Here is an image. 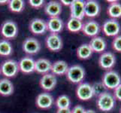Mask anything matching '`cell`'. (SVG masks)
Here are the masks:
<instances>
[{
	"instance_id": "obj_1",
	"label": "cell",
	"mask_w": 121,
	"mask_h": 113,
	"mask_svg": "<svg viewBox=\"0 0 121 113\" xmlns=\"http://www.w3.org/2000/svg\"><path fill=\"white\" fill-rule=\"evenodd\" d=\"M115 100L113 94L108 91H105L97 97L96 104L99 110L108 112L114 108L116 104Z\"/></svg>"
},
{
	"instance_id": "obj_2",
	"label": "cell",
	"mask_w": 121,
	"mask_h": 113,
	"mask_svg": "<svg viewBox=\"0 0 121 113\" xmlns=\"http://www.w3.org/2000/svg\"><path fill=\"white\" fill-rule=\"evenodd\" d=\"M102 82L107 89L114 90L121 84V77L114 70H108L104 73Z\"/></svg>"
},
{
	"instance_id": "obj_3",
	"label": "cell",
	"mask_w": 121,
	"mask_h": 113,
	"mask_svg": "<svg viewBox=\"0 0 121 113\" xmlns=\"http://www.w3.org/2000/svg\"><path fill=\"white\" fill-rule=\"evenodd\" d=\"M65 75L69 81L79 85L85 78V70L80 65H73L69 67Z\"/></svg>"
},
{
	"instance_id": "obj_4",
	"label": "cell",
	"mask_w": 121,
	"mask_h": 113,
	"mask_svg": "<svg viewBox=\"0 0 121 113\" xmlns=\"http://www.w3.org/2000/svg\"><path fill=\"white\" fill-rule=\"evenodd\" d=\"M19 69L18 63L14 60H7L4 61L0 66V72L8 78H13L17 75Z\"/></svg>"
},
{
	"instance_id": "obj_5",
	"label": "cell",
	"mask_w": 121,
	"mask_h": 113,
	"mask_svg": "<svg viewBox=\"0 0 121 113\" xmlns=\"http://www.w3.org/2000/svg\"><path fill=\"white\" fill-rule=\"evenodd\" d=\"M1 33L5 39H12L17 36L18 27L13 20H6L1 26Z\"/></svg>"
},
{
	"instance_id": "obj_6",
	"label": "cell",
	"mask_w": 121,
	"mask_h": 113,
	"mask_svg": "<svg viewBox=\"0 0 121 113\" xmlns=\"http://www.w3.org/2000/svg\"><path fill=\"white\" fill-rule=\"evenodd\" d=\"M102 31L107 36L115 37L118 36L120 32V25L115 19L107 20L102 25Z\"/></svg>"
},
{
	"instance_id": "obj_7",
	"label": "cell",
	"mask_w": 121,
	"mask_h": 113,
	"mask_svg": "<svg viewBox=\"0 0 121 113\" xmlns=\"http://www.w3.org/2000/svg\"><path fill=\"white\" fill-rule=\"evenodd\" d=\"M76 95L79 99L83 100V101L90 100L94 96L92 85L86 82L79 84L76 88Z\"/></svg>"
},
{
	"instance_id": "obj_8",
	"label": "cell",
	"mask_w": 121,
	"mask_h": 113,
	"mask_svg": "<svg viewBox=\"0 0 121 113\" xmlns=\"http://www.w3.org/2000/svg\"><path fill=\"white\" fill-rule=\"evenodd\" d=\"M84 5L85 2L82 0H73L70 5L71 18L82 20L84 18Z\"/></svg>"
},
{
	"instance_id": "obj_9",
	"label": "cell",
	"mask_w": 121,
	"mask_h": 113,
	"mask_svg": "<svg viewBox=\"0 0 121 113\" xmlns=\"http://www.w3.org/2000/svg\"><path fill=\"white\" fill-rule=\"evenodd\" d=\"M22 48L23 51L26 54L33 55V54H38L40 51L41 44L35 38L29 37L23 41Z\"/></svg>"
},
{
	"instance_id": "obj_10",
	"label": "cell",
	"mask_w": 121,
	"mask_h": 113,
	"mask_svg": "<svg viewBox=\"0 0 121 113\" xmlns=\"http://www.w3.org/2000/svg\"><path fill=\"white\" fill-rule=\"evenodd\" d=\"M116 63V57L114 54L110 52H103L99 57V65L103 69L111 70L114 67Z\"/></svg>"
},
{
	"instance_id": "obj_11",
	"label": "cell",
	"mask_w": 121,
	"mask_h": 113,
	"mask_svg": "<svg viewBox=\"0 0 121 113\" xmlns=\"http://www.w3.org/2000/svg\"><path fill=\"white\" fill-rule=\"evenodd\" d=\"M46 47L51 51H59L62 48V40L59 34L51 33L46 38Z\"/></svg>"
},
{
	"instance_id": "obj_12",
	"label": "cell",
	"mask_w": 121,
	"mask_h": 113,
	"mask_svg": "<svg viewBox=\"0 0 121 113\" xmlns=\"http://www.w3.org/2000/svg\"><path fill=\"white\" fill-rule=\"evenodd\" d=\"M30 30L34 35H43L48 31L47 22L40 18H35L30 23Z\"/></svg>"
},
{
	"instance_id": "obj_13",
	"label": "cell",
	"mask_w": 121,
	"mask_h": 113,
	"mask_svg": "<svg viewBox=\"0 0 121 113\" xmlns=\"http://www.w3.org/2000/svg\"><path fill=\"white\" fill-rule=\"evenodd\" d=\"M56 77L52 73H47L42 75L39 81L41 87L44 90L51 91L55 88L56 85Z\"/></svg>"
},
{
	"instance_id": "obj_14",
	"label": "cell",
	"mask_w": 121,
	"mask_h": 113,
	"mask_svg": "<svg viewBox=\"0 0 121 113\" xmlns=\"http://www.w3.org/2000/svg\"><path fill=\"white\" fill-rule=\"evenodd\" d=\"M54 103V99L52 96L47 93V92H44L37 96L35 99L36 106L42 109H48L50 108Z\"/></svg>"
},
{
	"instance_id": "obj_15",
	"label": "cell",
	"mask_w": 121,
	"mask_h": 113,
	"mask_svg": "<svg viewBox=\"0 0 121 113\" xmlns=\"http://www.w3.org/2000/svg\"><path fill=\"white\" fill-rule=\"evenodd\" d=\"M81 31L86 36L93 38L98 36L99 33L100 32V26L95 20H89V21L83 23Z\"/></svg>"
},
{
	"instance_id": "obj_16",
	"label": "cell",
	"mask_w": 121,
	"mask_h": 113,
	"mask_svg": "<svg viewBox=\"0 0 121 113\" xmlns=\"http://www.w3.org/2000/svg\"><path fill=\"white\" fill-rule=\"evenodd\" d=\"M100 13V5L98 2L94 0H88L85 2L84 14L88 18H93L97 17Z\"/></svg>"
},
{
	"instance_id": "obj_17",
	"label": "cell",
	"mask_w": 121,
	"mask_h": 113,
	"mask_svg": "<svg viewBox=\"0 0 121 113\" xmlns=\"http://www.w3.org/2000/svg\"><path fill=\"white\" fill-rule=\"evenodd\" d=\"M44 12L50 18H58L62 12L61 3L56 1H51L44 6Z\"/></svg>"
},
{
	"instance_id": "obj_18",
	"label": "cell",
	"mask_w": 121,
	"mask_h": 113,
	"mask_svg": "<svg viewBox=\"0 0 121 113\" xmlns=\"http://www.w3.org/2000/svg\"><path fill=\"white\" fill-rule=\"evenodd\" d=\"M35 61L30 57H24L18 63L20 71L24 74H30L35 72Z\"/></svg>"
},
{
	"instance_id": "obj_19",
	"label": "cell",
	"mask_w": 121,
	"mask_h": 113,
	"mask_svg": "<svg viewBox=\"0 0 121 113\" xmlns=\"http://www.w3.org/2000/svg\"><path fill=\"white\" fill-rule=\"evenodd\" d=\"M89 45L93 52L96 53H103L107 47L106 41L104 38L101 36H95L92 38Z\"/></svg>"
},
{
	"instance_id": "obj_20",
	"label": "cell",
	"mask_w": 121,
	"mask_h": 113,
	"mask_svg": "<svg viewBox=\"0 0 121 113\" xmlns=\"http://www.w3.org/2000/svg\"><path fill=\"white\" fill-rule=\"evenodd\" d=\"M52 63L51 61L45 58H41L35 63V71L39 74H47L51 69Z\"/></svg>"
},
{
	"instance_id": "obj_21",
	"label": "cell",
	"mask_w": 121,
	"mask_h": 113,
	"mask_svg": "<svg viewBox=\"0 0 121 113\" xmlns=\"http://www.w3.org/2000/svg\"><path fill=\"white\" fill-rule=\"evenodd\" d=\"M111 2L108 7L107 14L111 19H118L121 18V4L117 1H108Z\"/></svg>"
},
{
	"instance_id": "obj_22",
	"label": "cell",
	"mask_w": 121,
	"mask_h": 113,
	"mask_svg": "<svg viewBox=\"0 0 121 113\" xmlns=\"http://www.w3.org/2000/svg\"><path fill=\"white\" fill-rule=\"evenodd\" d=\"M48 30H49L51 33H56L58 34L63 29V22L58 17V18H50L47 22Z\"/></svg>"
},
{
	"instance_id": "obj_23",
	"label": "cell",
	"mask_w": 121,
	"mask_h": 113,
	"mask_svg": "<svg viewBox=\"0 0 121 113\" xmlns=\"http://www.w3.org/2000/svg\"><path fill=\"white\" fill-rule=\"evenodd\" d=\"M68 69L69 66L65 61L57 60L52 63L51 71L54 75H63L66 74Z\"/></svg>"
},
{
	"instance_id": "obj_24",
	"label": "cell",
	"mask_w": 121,
	"mask_h": 113,
	"mask_svg": "<svg viewBox=\"0 0 121 113\" xmlns=\"http://www.w3.org/2000/svg\"><path fill=\"white\" fill-rule=\"evenodd\" d=\"M14 92V85L8 78L0 79V95L3 97L11 96Z\"/></svg>"
},
{
	"instance_id": "obj_25",
	"label": "cell",
	"mask_w": 121,
	"mask_h": 113,
	"mask_svg": "<svg viewBox=\"0 0 121 113\" xmlns=\"http://www.w3.org/2000/svg\"><path fill=\"white\" fill-rule=\"evenodd\" d=\"M93 53L89 44H82L77 48V56L81 60L89 59Z\"/></svg>"
},
{
	"instance_id": "obj_26",
	"label": "cell",
	"mask_w": 121,
	"mask_h": 113,
	"mask_svg": "<svg viewBox=\"0 0 121 113\" xmlns=\"http://www.w3.org/2000/svg\"><path fill=\"white\" fill-rule=\"evenodd\" d=\"M66 27H67V30L71 32H78L82 30L83 22L82 20L70 18L66 23Z\"/></svg>"
},
{
	"instance_id": "obj_27",
	"label": "cell",
	"mask_w": 121,
	"mask_h": 113,
	"mask_svg": "<svg viewBox=\"0 0 121 113\" xmlns=\"http://www.w3.org/2000/svg\"><path fill=\"white\" fill-rule=\"evenodd\" d=\"M13 53V48L9 41L7 39L0 40V56L8 57Z\"/></svg>"
},
{
	"instance_id": "obj_28",
	"label": "cell",
	"mask_w": 121,
	"mask_h": 113,
	"mask_svg": "<svg viewBox=\"0 0 121 113\" xmlns=\"http://www.w3.org/2000/svg\"><path fill=\"white\" fill-rule=\"evenodd\" d=\"M8 5L11 11L14 13H20L24 9L25 2L23 0H10Z\"/></svg>"
},
{
	"instance_id": "obj_29",
	"label": "cell",
	"mask_w": 121,
	"mask_h": 113,
	"mask_svg": "<svg viewBox=\"0 0 121 113\" xmlns=\"http://www.w3.org/2000/svg\"><path fill=\"white\" fill-rule=\"evenodd\" d=\"M56 106L58 108H69L71 105L70 98L66 95H61L58 97L55 102Z\"/></svg>"
},
{
	"instance_id": "obj_30",
	"label": "cell",
	"mask_w": 121,
	"mask_h": 113,
	"mask_svg": "<svg viewBox=\"0 0 121 113\" xmlns=\"http://www.w3.org/2000/svg\"><path fill=\"white\" fill-rule=\"evenodd\" d=\"M92 88H93V91L94 96H99L100 94H103L104 92L107 91L106 87L104 85V84L102 81H99V82H95L94 83L93 85H92Z\"/></svg>"
},
{
	"instance_id": "obj_31",
	"label": "cell",
	"mask_w": 121,
	"mask_h": 113,
	"mask_svg": "<svg viewBox=\"0 0 121 113\" xmlns=\"http://www.w3.org/2000/svg\"><path fill=\"white\" fill-rule=\"evenodd\" d=\"M112 48L115 51L121 53V35L114 37L112 41Z\"/></svg>"
},
{
	"instance_id": "obj_32",
	"label": "cell",
	"mask_w": 121,
	"mask_h": 113,
	"mask_svg": "<svg viewBox=\"0 0 121 113\" xmlns=\"http://www.w3.org/2000/svg\"><path fill=\"white\" fill-rule=\"evenodd\" d=\"M29 4H30V6L32 8H39L44 5V0H30V1H29Z\"/></svg>"
},
{
	"instance_id": "obj_33",
	"label": "cell",
	"mask_w": 121,
	"mask_h": 113,
	"mask_svg": "<svg viewBox=\"0 0 121 113\" xmlns=\"http://www.w3.org/2000/svg\"><path fill=\"white\" fill-rule=\"evenodd\" d=\"M114 97L115 99H118L119 101H121V84L114 90Z\"/></svg>"
},
{
	"instance_id": "obj_34",
	"label": "cell",
	"mask_w": 121,
	"mask_h": 113,
	"mask_svg": "<svg viewBox=\"0 0 121 113\" xmlns=\"http://www.w3.org/2000/svg\"><path fill=\"white\" fill-rule=\"evenodd\" d=\"M85 111H86L85 108L82 106L77 105L72 108V113H85Z\"/></svg>"
},
{
	"instance_id": "obj_35",
	"label": "cell",
	"mask_w": 121,
	"mask_h": 113,
	"mask_svg": "<svg viewBox=\"0 0 121 113\" xmlns=\"http://www.w3.org/2000/svg\"><path fill=\"white\" fill-rule=\"evenodd\" d=\"M56 113H72V110L70 108H58Z\"/></svg>"
},
{
	"instance_id": "obj_36",
	"label": "cell",
	"mask_w": 121,
	"mask_h": 113,
	"mask_svg": "<svg viewBox=\"0 0 121 113\" xmlns=\"http://www.w3.org/2000/svg\"><path fill=\"white\" fill-rule=\"evenodd\" d=\"M72 1H73V0H61L60 2H61V4H62L63 5H65V6H70L71 5H72Z\"/></svg>"
},
{
	"instance_id": "obj_37",
	"label": "cell",
	"mask_w": 121,
	"mask_h": 113,
	"mask_svg": "<svg viewBox=\"0 0 121 113\" xmlns=\"http://www.w3.org/2000/svg\"><path fill=\"white\" fill-rule=\"evenodd\" d=\"M8 2L9 1H7V0H0V5H5V4H8Z\"/></svg>"
},
{
	"instance_id": "obj_38",
	"label": "cell",
	"mask_w": 121,
	"mask_h": 113,
	"mask_svg": "<svg viewBox=\"0 0 121 113\" xmlns=\"http://www.w3.org/2000/svg\"><path fill=\"white\" fill-rule=\"evenodd\" d=\"M85 113H96V112L93 109H87L85 111Z\"/></svg>"
},
{
	"instance_id": "obj_39",
	"label": "cell",
	"mask_w": 121,
	"mask_h": 113,
	"mask_svg": "<svg viewBox=\"0 0 121 113\" xmlns=\"http://www.w3.org/2000/svg\"><path fill=\"white\" fill-rule=\"evenodd\" d=\"M120 113H121V107H120Z\"/></svg>"
},
{
	"instance_id": "obj_40",
	"label": "cell",
	"mask_w": 121,
	"mask_h": 113,
	"mask_svg": "<svg viewBox=\"0 0 121 113\" xmlns=\"http://www.w3.org/2000/svg\"><path fill=\"white\" fill-rule=\"evenodd\" d=\"M0 75H1V72H0Z\"/></svg>"
}]
</instances>
